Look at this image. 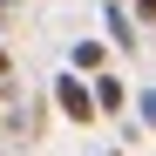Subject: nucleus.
Returning a JSON list of instances; mask_svg holds the SVG:
<instances>
[{"label": "nucleus", "instance_id": "423d86ee", "mask_svg": "<svg viewBox=\"0 0 156 156\" xmlns=\"http://www.w3.org/2000/svg\"><path fill=\"white\" fill-rule=\"evenodd\" d=\"M136 20H156V0H136Z\"/></svg>", "mask_w": 156, "mask_h": 156}, {"label": "nucleus", "instance_id": "0eeeda50", "mask_svg": "<svg viewBox=\"0 0 156 156\" xmlns=\"http://www.w3.org/2000/svg\"><path fill=\"white\" fill-rule=\"evenodd\" d=\"M0 82H7V48H0Z\"/></svg>", "mask_w": 156, "mask_h": 156}, {"label": "nucleus", "instance_id": "20e7f679", "mask_svg": "<svg viewBox=\"0 0 156 156\" xmlns=\"http://www.w3.org/2000/svg\"><path fill=\"white\" fill-rule=\"evenodd\" d=\"M102 61H109L102 41H75V48H68V68H75V75H102Z\"/></svg>", "mask_w": 156, "mask_h": 156}, {"label": "nucleus", "instance_id": "f03ea898", "mask_svg": "<svg viewBox=\"0 0 156 156\" xmlns=\"http://www.w3.org/2000/svg\"><path fill=\"white\" fill-rule=\"evenodd\" d=\"M88 95H95V115H122V109H129L122 75H88Z\"/></svg>", "mask_w": 156, "mask_h": 156}, {"label": "nucleus", "instance_id": "39448f33", "mask_svg": "<svg viewBox=\"0 0 156 156\" xmlns=\"http://www.w3.org/2000/svg\"><path fill=\"white\" fill-rule=\"evenodd\" d=\"M136 122H143V129H156V88H143V95H136Z\"/></svg>", "mask_w": 156, "mask_h": 156}, {"label": "nucleus", "instance_id": "f257e3e1", "mask_svg": "<svg viewBox=\"0 0 156 156\" xmlns=\"http://www.w3.org/2000/svg\"><path fill=\"white\" fill-rule=\"evenodd\" d=\"M55 109H61L75 129H88V122H95V95H88V82H82L75 68H68V75H55Z\"/></svg>", "mask_w": 156, "mask_h": 156}, {"label": "nucleus", "instance_id": "6e6552de", "mask_svg": "<svg viewBox=\"0 0 156 156\" xmlns=\"http://www.w3.org/2000/svg\"><path fill=\"white\" fill-rule=\"evenodd\" d=\"M115 156H122V149H115Z\"/></svg>", "mask_w": 156, "mask_h": 156}, {"label": "nucleus", "instance_id": "7ed1b4c3", "mask_svg": "<svg viewBox=\"0 0 156 156\" xmlns=\"http://www.w3.org/2000/svg\"><path fill=\"white\" fill-rule=\"evenodd\" d=\"M102 27H109L115 48H136V14H129V7H115V0H109V7H102Z\"/></svg>", "mask_w": 156, "mask_h": 156}]
</instances>
